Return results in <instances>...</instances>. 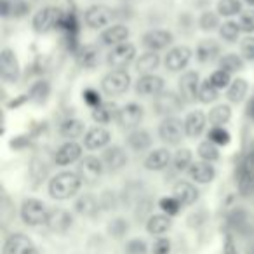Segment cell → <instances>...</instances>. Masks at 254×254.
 I'll use <instances>...</instances> for the list:
<instances>
[{
	"label": "cell",
	"mask_w": 254,
	"mask_h": 254,
	"mask_svg": "<svg viewBox=\"0 0 254 254\" xmlns=\"http://www.w3.org/2000/svg\"><path fill=\"white\" fill-rule=\"evenodd\" d=\"M173 40H174L173 33L167 32V30H152V32L143 35V46L148 51L155 53V51L166 49L169 44H173Z\"/></svg>",
	"instance_id": "d6986e66"
},
{
	"label": "cell",
	"mask_w": 254,
	"mask_h": 254,
	"mask_svg": "<svg viewBox=\"0 0 254 254\" xmlns=\"http://www.w3.org/2000/svg\"><path fill=\"white\" fill-rule=\"evenodd\" d=\"M126 254H146V244L141 239H134L131 242H127Z\"/></svg>",
	"instance_id": "f5cc1de1"
},
{
	"label": "cell",
	"mask_w": 254,
	"mask_h": 254,
	"mask_svg": "<svg viewBox=\"0 0 254 254\" xmlns=\"http://www.w3.org/2000/svg\"><path fill=\"white\" fill-rule=\"evenodd\" d=\"M171 162V153L166 148H157L148 153L145 159V167L148 171H162L169 166Z\"/></svg>",
	"instance_id": "484cf974"
},
{
	"label": "cell",
	"mask_w": 254,
	"mask_h": 254,
	"mask_svg": "<svg viewBox=\"0 0 254 254\" xmlns=\"http://www.w3.org/2000/svg\"><path fill=\"white\" fill-rule=\"evenodd\" d=\"M244 68V60L239 56V54H225V56L219 60V70L228 71L230 75L235 73V71H240Z\"/></svg>",
	"instance_id": "f35d334b"
},
{
	"label": "cell",
	"mask_w": 254,
	"mask_h": 254,
	"mask_svg": "<svg viewBox=\"0 0 254 254\" xmlns=\"http://www.w3.org/2000/svg\"><path fill=\"white\" fill-rule=\"evenodd\" d=\"M73 225V216L70 214V211L61 207H54L49 209L47 212V219H46V226L54 233H64L71 228Z\"/></svg>",
	"instance_id": "8fae6325"
},
{
	"label": "cell",
	"mask_w": 254,
	"mask_h": 254,
	"mask_svg": "<svg viewBox=\"0 0 254 254\" xmlns=\"http://www.w3.org/2000/svg\"><path fill=\"white\" fill-rule=\"evenodd\" d=\"M75 211L82 216H87V218L96 216L99 211L98 198L92 197V195H82V197H78V200L75 202Z\"/></svg>",
	"instance_id": "1f68e13d"
},
{
	"label": "cell",
	"mask_w": 254,
	"mask_h": 254,
	"mask_svg": "<svg viewBox=\"0 0 254 254\" xmlns=\"http://www.w3.org/2000/svg\"><path fill=\"white\" fill-rule=\"evenodd\" d=\"M247 91H249V84H247L246 78H235V80L230 84L228 92H226V98L232 103H240L246 98Z\"/></svg>",
	"instance_id": "e575fe53"
},
{
	"label": "cell",
	"mask_w": 254,
	"mask_h": 254,
	"mask_svg": "<svg viewBox=\"0 0 254 254\" xmlns=\"http://www.w3.org/2000/svg\"><path fill=\"white\" fill-rule=\"evenodd\" d=\"M49 92H51V85L47 80H39L32 85L30 89V94L28 99L33 103H46L47 98H49Z\"/></svg>",
	"instance_id": "74e56055"
},
{
	"label": "cell",
	"mask_w": 254,
	"mask_h": 254,
	"mask_svg": "<svg viewBox=\"0 0 254 254\" xmlns=\"http://www.w3.org/2000/svg\"><path fill=\"white\" fill-rule=\"evenodd\" d=\"M188 176L195 181V183H211L216 176V169L211 166V162H195L188 169Z\"/></svg>",
	"instance_id": "603a6c76"
},
{
	"label": "cell",
	"mask_w": 254,
	"mask_h": 254,
	"mask_svg": "<svg viewBox=\"0 0 254 254\" xmlns=\"http://www.w3.org/2000/svg\"><path fill=\"white\" fill-rule=\"evenodd\" d=\"M240 53H242V58L247 61H254V37L249 35L242 40L240 44Z\"/></svg>",
	"instance_id": "f907efd6"
},
{
	"label": "cell",
	"mask_w": 254,
	"mask_h": 254,
	"mask_svg": "<svg viewBox=\"0 0 254 254\" xmlns=\"http://www.w3.org/2000/svg\"><path fill=\"white\" fill-rule=\"evenodd\" d=\"M103 166L110 173H117V171L124 169L127 166V155L120 146H108V148L103 152Z\"/></svg>",
	"instance_id": "ac0fdd59"
},
{
	"label": "cell",
	"mask_w": 254,
	"mask_h": 254,
	"mask_svg": "<svg viewBox=\"0 0 254 254\" xmlns=\"http://www.w3.org/2000/svg\"><path fill=\"white\" fill-rule=\"evenodd\" d=\"M160 64V58L157 53L153 51H148V53L141 54V56L136 60V71L141 75H150L159 68Z\"/></svg>",
	"instance_id": "f1b7e54d"
},
{
	"label": "cell",
	"mask_w": 254,
	"mask_h": 254,
	"mask_svg": "<svg viewBox=\"0 0 254 254\" xmlns=\"http://www.w3.org/2000/svg\"><path fill=\"white\" fill-rule=\"evenodd\" d=\"M209 124L212 127H223L232 119V108L228 105H218L209 112Z\"/></svg>",
	"instance_id": "d6a6232c"
},
{
	"label": "cell",
	"mask_w": 254,
	"mask_h": 254,
	"mask_svg": "<svg viewBox=\"0 0 254 254\" xmlns=\"http://www.w3.org/2000/svg\"><path fill=\"white\" fill-rule=\"evenodd\" d=\"M47 173H49V166L46 164V160L35 157V159L32 160V164H30V176H32V180H33V185L39 187V185L46 180Z\"/></svg>",
	"instance_id": "8d00e7d4"
},
{
	"label": "cell",
	"mask_w": 254,
	"mask_h": 254,
	"mask_svg": "<svg viewBox=\"0 0 254 254\" xmlns=\"http://www.w3.org/2000/svg\"><path fill=\"white\" fill-rule=\"evenodd\" d=\"M247 115L251 117V119L254 120V98L249 101V105H247Z\"/></svg>",
	"instance_id": "680465c9"
},
{
	"label": "cell",
	"mask_w": 254,
	"mask_h": 254,
	"mask_svg": "<svg viewBox=\"0 0 254 254\" xmlns=\"http://www.w3.org/2000/svg\"><path fill=\"white\" fill-rule=\"evenodd\" d=\"M0 75L9 84H16L19 78V63L11 49H2L0 53Z\"/></svg>",
	"instance_id": "4fadbf2b"
},
{
	"label": "cell",
	"mask_w": 254,
	"mask_h": 254,
	"mask_svg": "<svg viewBox=\"0 0 254 254\" xmlns=\"http://www.w3.org/2000/svg\"><path fill=\"white\" fill-rule=\"evenodd\" d=\"M209 82H211L212 85H214L216 89H226L230 87V84H232V75L228 73V71L225 70H216L211 73V77H209Z\"/></svg>",
	"instance_id": "bcb514c9"
},
{
	"label": "cell",
	"mask_w": 254,
	"mask_h": 254,
	"mask_svg": "<svg viewBox=\"0 0 254 254\" xmlns=\"http://www.w3.org/2000/svg\"><path fill=\"white\" fill-rule=\"evenodd\" d=\"M240 32H242V28H240V25L237 21H225L221 25V28H219V37L228 44H233L237 42Z\"/></svg>",
	"instance_id": "60d3db41"
},
{
	"label": "cell",
	"mask_w": 254,
	"mask_h": 254,
	"mask_svg": "<svg viewBox=\"0 0 254 254\" xmlns=\"http://www.w3.org/2000/svg\"><path fill=\"white\" fill-rule=\"evenodd\" d=\"M191 150L188 148H181L176 152V155H174V167H176L178 171H185V169H190V166L193 162H191Z\"/></svg>",
	"instance_id": "7dc6e473"
},
{
	"label": "cell",
	"mask_w": 254,
	"mask_h": 254,
	"mask_svg": "<svg viewBox=\"0 0 254 254\" xmlns=\"http://www.w3.org/2000/svg\"><path fill=\"white\" fill-rule=\"evenodd\" d=\"M191 60V49L187 46H178L171 49L166 56V68L169 71H181L188 66Z\"/></svg>",
	"instance_id": "2e32d148"
},
{
	"label": "cell",
	"mask_w": 254,
	"mask_h": 254,
	"mask_svg": "<svg viewBox=\"0 0 254 254\" xmlns=\"http://www.w3.org/2000/svg\"><path fill=\"white\" fill-rule=\"evenodd\" d=\"M77 58L84 68H94L99 61V51L94 46H84L77 51Z\"/></svg>",
	"instance_id": "836d02e7"
},
{
	"label": "cell",
	"mask_w": 254,
	"mask_h": 254,
	"mask_svg": "<svg viewBox=\"0 0 254 254\" xmlns=\"http://www.w3.org/2000/svg\"><path fill=\"white\" fill-rule=\"evenodd\" d=\"M113 18V11L108 7V5H92L85 11V25L92 30H99L105 28L112 23Z\"/></svg>",
	"instance_id": "7c38bea8"
},
{
	"label": "cell",
	"mask_w": 254,
	"mask_h": 254,
	"mask_svg": "<svg viewBox=\"0 0 254 254\" xmlns=\"http://www.w3.org/2000/svg\"><path fill=\"white\" fill-rule=\"evenodd\" d=\"M117 113H119V110L113 103H103L101 106L92 110V120L98 124H108L113 117L117 119Z\"/></svg>",
	"instance_id": "d590c367"
},
{
	"label": "cell",
	"mask_w": 254,
	"mask_h": 254,
	"mask_svg": "<svg viewBox=\"0 0 254 254\" xmlns=\"http://www.w3.org/2000/svg\"><path fill=\"white\" fill-rule=\"evenodd\" d=\"M205 122H207V117L202 112H191L188 113V117L185 119V134L188 138H197V136L202 134L205 127Z\"/></svg>",
	"instance_id": "d4e9b609"
},
{
	"label": "cell",
	"mask_w": 254,
	"mask_h": 254,
	"mask_svg": "<svg viewBox=\"0 0 254 254\" xmlns=\"http://www.w3.org/2000/svg\"><path fill=\"white\" fill-rule=\"evenodd\" d=\"M134 58H136V47L131 42H126L113 47L110 51L106 61H108V64L113 70H124V68L129 66L134 61Z\"/></svg>",
	"instance_id": "30bf717a"
},
{
	"label": "cell",
	"mask_w": 254,
	"mask_h": 254,
	"mask_svg": "<svg viewBox=\"0 0 254 254\" xmlns=\"http://www.w3.org/2000/svg\"><path fill=\"white\" fill-rule=\"evenodd\" d=\"M197 153L204 162H214V160L219 159V150H218V145L207 139V141H202L197 148Z\"/></svg>",
	"instance_id": "ab89813d"
},
{
	"label": "cell",
	"mask_w": 254,
	"mask_h": 254,
	"mask_svg": "<svg viewBox=\"0 0 254 254\" xmlns=\"http://www.w3.org/2000/svg\"><path fill=\"white\" fill-rule=\"evenodd\" d=\"M143 117H145V110H143L141 105L127 103L117 113V124L120 126V129H138Z\"/></svg>",
	"instance_id": "9c48e42d"
},
{
	"label": "cell",
	"mask_w": 254,
	"mask_h": 254,
	"mask_svg": "<svg viewBox=\"0 0 254 254\" xmlns=\"http://www.w3.org/2000/svg\"><path fill=\"white\" fill-rule=\"evenodd\" d=\"M242 12V2L240 0H219L218 2V14L219 16H235Z\"/></svg>",
	"instance_id": "b9f144b4"
},
{
	"label": "cell",
	"mask_w": 254,
	"mask_h": 254,
	"mask_svg": "<svg viewBox=\"0 0 254 254\" xmlns=\"http://www.w3.org/2000/svg\"><path fill=\"white\" fill-rule=\"evenodd\" d=\"M127 232V223L124 219H115V221L110 225V233L115 237H120Z\"/></svg>",
	"instance_id": "11a10c76"
},
{
	"label": "cell",
	"mask_w": 254,
	"mask_h": 254,
	"mask_svg": "<svg viewBox=\"0 0 254 254\" xmlns=\"http://www.w3.org/2000/svg\"><path fill=\"white\" fill-rule=\"evenodd\" d=\"M82 187V180L77 173L71 171H63V173L56 174L53 180L49 181V195L56 200H66L77 195V191Z\"/></svg>",
	"instance_id": "6da1fadb"
},
{
	"label": "cell",
	"mask_w": 254,
	"mask_h": 254,
	"mask_svg": "<svg viewBox=\"0 0 254 254\" xmlns=\"http://www.w3.org/2000/svg\"><path fill=\"white\" fill-rule=\"evenodd\" d=\"M178 89H180V96L185 103H193L198 98V89H200L197 71H187L185 75H181Z\"/></svg>",
	"instance_id": "9a60e30c"
},
{
	"label": "cell",
	"mask_w": 254,
	"mask_h": 254,
	"mask_svg": "<svg viewBox=\"0 0 254 254\" xmlns=\"http://www.w3.org/2000/svg\"><path fill=\"white\" fill-rule=\"evenodd\" d=\"M131 85V75L126 70H112L103 77L101 89L106 96H120Z\"/></svg>",
	"instance_id": "3957f363"
},
{
	"label": "cell",
	"mask_w": 254,
	"mask_h": 254,
	"mask_svg": "<svg viewBox=\"0 0 254 254\" xmlns=\"http://www.w3.org/2000/svg\"><path fill=\"white\" fill-rule=\"evenodd\" d=\"M242 32L246 33H253L254 32V11H246L240 14V21H239Z\"/></svg>",
	"instance_id": "816d5d0a"
},
{
	"label": "cell",
	"mask_w": 254,
	"mask_h": 254,
	"mask_svg": "<svg viewBox=\"0 0 254 254\" xmlns=\"http://www.w3.org/2000/svg\"><path fill=\"white\" fill-rule=\"evenodd\" d=\"M223 254H239L235 242H233V239L230 235H226V239H225V246H223Z\"/></svg>",
	"instance_id": "9f6ffc18"
},
{
	"label": "cell",
	"mask_w": 254,
	"mask_h": 254,
	"mask_svg": "<svg viewBox=\"0 0 254 254\" xmlns=\"http://www.w3.org/2000/svg\"><path fill=\"white\" fill-rule=\"evenodd\" d=\"M127 145L131 146L134 152H145L152 146V136L145 129H134L131 134L127 136Z\"/></svg>",
	"instance_id": "4316f807"
},
{
	"label": "cell",
	"mask_w": 254,
	"mask_h": 254,
	"mask_svg": "<svg viewBox=\"0 0 254 254\" xmlns=\"http://www.w3.org/2000/svg\"><path fill=\"white\" fill-rule=\"evenodd\" d=\"M218 56H219V46L216 40H212V39L202 40L197 46V60L200 61V63H211V61H214Z\"/></svg>",
	"instance_id": "f546056e"
},
{
	"label": "cell",
	"mask_w": 254,
	"mask_h": 254,
	"mask_svg": "<svg viewBox=\"0 0 254 254\" xmlns=\"http://www.w3.org/2000/svg\"><path fill=\"white\" fill-rule=\"evenodd\" d=\"M198 26H200L204 32L216 30L219 26V14L212 11H204L200 14V19H198Z\"/></svg>",
	"instance_id": "ee69618b"
},
{
	"label": "cell",
	"mask_w": 254,
	"mask_h": 254,
	"mask_svg": "<svg viewBox=\"0 0 254 254\" xmlns=\"http://www.w3.org/2000/svg\"><path fill=\"white\" fill-rule=\"evenodd\" d=\"M136 92L139 96H159L164 92V78L159 75H141L136 82Z\"/></svg>",
	"instance_id": "e0dca14e"
},
{
	"label": "cell",
	"mask_w": 254,
	"mask_h": 254,
	"mask_svg": "<svg viewBox=\"0 0 254 254\" xmlns=\"http://www.w3.org/2000/svg\"><path fill=\"white\" fill-rule=\"evenodd\" d=\"M207 138L218 146H226L232 141V136H230V132L226 131L225 127H211Z\"/></svg>",
	"instance_id": "f6af8a7d"
},
{
	"label": "cell",
	"mask_w": 254,
	"mask_h": 254,
	"mask_svg": "<svg viewBox=\"0 0 254 254\" xmlns=\"http://www.w3.org/2000/svg\"><path fill=\"white\" fill-rule=\"evenodd\" d=\"M185 134V122L178 117H166L159 126V136L166 145H180Z\"/></svg>",
	"instance_id": "52a82bcc"
},
{
	"label": "cell",
	"mask_w": 254,
	"mask_h": 254,
	"mask_svg": "<svg viewBox=\"0 0 254 254\" xmlns=\"http://www.w3.org/2000/svg\"><path fill=\"white\" fill-rule=\"evenodd\" d=\"M129 39V28L124 25H113L101 33V42L108 47H117L120 44H126Z\"/></svg>",
	"instance_id": "7402d4cb"
},
{
	"label": "cell",
	"mask_w": 254,
	"mask_h": 254,
	"mask_svg": "<svg viewBox=\"0 0 254 254\" xmlns=\"http://www.w3.org/2000/svg\"><path fill=\"white\" fill-rule=\"evenodd\" d=\"M103 171H105V166H103V160L98 159L94 155H89V157H84V159L78 162V167H77V174L80 176L82 183L89 185H96L101 178Z\"/></svg>",
	"instance_id": "8992f818"
},
{
	"label": "cell",
	"mask_w": 254,
	"mask_h": 254,
	"mask_svg": "<svg viewBox=\"0 0 254 254\" xmlns=\"http://www.w3.org/2000/svg\"><path fill=\"white\" fill-rule=\"evenodd\" d=\"M82 98H84V101L87 103L89 106H91L92 110L98 108V106L103 105L101 101V96H99V92L96 91V89H84V92H82Z\"/></svg>",
	"instance_id": "681fc988"
},
{
	"label": "cell",
	"mask_w": 254,
	"mask_h": 254,
	"mask_svg": "<svg viewBox=\"0 0 254 254\" xmlns=\"http://www.w3.org/2000/svg\"><path fill=\"white\" fill-rule=\"evenodd\" d=\"M237 187L244 197L254 193V152L247 153L246 159L240 162L239 173H237Z\"/></svg>",
	"instance_id": "5b68a950"
},
{
	"label": "cell",
	"mask_w": 254,
	"mask_h": 254,
	"mask_svg": "<svg viewBox=\"0 0 254 254\" xmlns=\"http://www.w3.org/2000/svg\"><path fill=\"white\" fill-rule=\"evenodd\" d=\"M173 197H176L181 205H191L197 202L198 190L188 181H178L173 188Z\"/></svg>",
	"instance_id": "cb8c5ba5"
},
{
	"label": "cell",
	"mask_w": 254,
	"mask_h": 254,
	"mask_svg": "<svg viewBox=\"0 0 254 254\" xmlns=\"http://www.w3.org/2000/svg\"><path fill=\"white\" fill-rule=\"evenodd\" d=\"M159 207L162 209L164 214L167 216H176L181 209V204L176 197H162L159 200Z\"/></svg>",
	"instance_id": "c3c4849f"
},
{
	"label": "cell",
	"mask_w": 254,
	"mask_h": 254,
	"mask_svg": "<svg viewBox=\"0 0 254 254\" xmlns=\"http://www.w3.org/2000/svg\"><path fill=\"white\" fill-rule=\"evenodd\" d=\"M218 99V89L209 82V78L205 82L200 84V89H198V101L207 105V103H212Z\"/></svg>",
	"instance_id": "7bdbcfd3"
},
{
	"label": "cell",
	"mask_w": 254,
	"mask_h": 254,
	"mask_svg": "<svg viewBox=\"0 0 254 254\" xmlns=\"http://www.w3.org/2000/svg\"><path fill=\"white\" fill-rule=\"evenodd\" d=\"M64 12L58 7H44L33 16V30L39 33H46L53 28H60L61 21H63Z\"/></svg>",
	"instance_id": "277c9868"
},
{
	"label": "cell",
	"mask_w": 254,
	"mask_h": 254,
	"mask_svg": "<svg viewBox=\"0 0 254 254\" xmlns=\"http://www.w3.org/2000/svg\"><path fill=\"white\" fill-rule=\"evenodd\" d=\"M246 2H247L249 5H254V0H246Z\"/></svg>",
	"instance_id": "91938a15"
},
{
	"label": "cell",
	"mask_w": 254,
	"mask_h": 254,
	"mask_svg": "<svg viewBox=\"0 0 254 254\" xmlns=\"http://www.w3.org/2000/svg\"><path fill=\"white\" fill-rule=\"evenodd\" d=\"M47 212H49V209H47L46 204H44L42 200H39V198H25L21 204V209H19L23 223L28 226L46 225Z\"/></svg>",
	"instance_id": "7a4b0ae2"
},
{
	"label": "cell",
	"mask_w": 254,
	"mask_h": 254,
	"mask_svg": "<svg viewBox=\"0 0 254 254\" xmlns=\"http://www.w3.org/2000/svg\"><path fill=\"white\" fill-rule=\"evenodd\" d=\"M183 103L185 101L181 99L180 94L173 91H164L153 99V110H155L157 115H162L166 119V117H173V113L180 112L183 108Z\"/></svg>",
	"instance_id": "ba28073f"
},
{
	"label": "cell",
	"mask_w": 254,
	"mask_h": 254,
	"mask_svg": "<svg viewBox=\"0 0 254 254\" xmlns=\"http://www.w3.org/2000/svg\"><path fill=\"white\" fill-rule=\"evenodd\" d=\"M11 12H12V5L9 4V0H2V16L7 18Z\"/></svg>",
	"instance_id": "6f0895ef"
},
{
	"label": "cell",
	"mask_w": 254,
	"mask_h": 254,
	"mask_svg": "<svg viewBox=\"0 0 254 254\" xmlns=\"http://www.w3.org/2000/svg\"><path fill=\"white\" fill-rule=\"evenodd\" d=\"M85 131V124L80 119H66L60 127V132L68 141H73L75 138H80Z\"/></svg>",
	"instance_id": "4dcf8cb0"
},
{
	"label": "cell",
	"mask_w": 254,
	"mask_h": 254,
	"mask_svg": "<svg viewBox=\"0 0 254 254\" xmlns=\"http://www.w3.org/2000/svg\"><path fill=\"white\" fill-rule=\"evenodd\" d=\"M82 155V146L75 141H66L58 148L56 155H54V162L58 166H70V164L77 162Z\"/></svg>",
	"instance_id": "44dd1931"
},
{
	"label": "cell",
	"mask_w": 254,
	"mask_h": 254,
	"mask_svg": "<svg viewBox=\"0 0 254 254\" xmlns=\"http://www.w3.org/2000/svg\"><path fill=\"white\" fill-rule=\"evenodd\" d=\"M2 254H37V249L30 237L23 235V233H12L5 240Z\"/></svg>",
	"instance_id": "5bb4252c"
},
{
	"label": "cell",
	"mask_w": 254,
	"mask_h": 254,
	"mask_svg": "<svg viewBox=\"0 0 254 254\" xmlns=\"http://www.w3.org/2000/svg\"><path fill=\"white\" fill-rule=\"evenodd\" d=\"M152 251H153V254H171V240L160 237L159 240H155Z\"/></svg>",
	"instance_id": "db71d44e"
},
{
	"label": "cell",
	"mask_w": 254,
	"mask_h": 254,
	"mask_svg": "<svg viewBox=\"0 0 254 254\" xmlns=\"http://www.w3.org/2000/svg\"><path fill=\"white\" fill-rule=\"evenodd\" d=\"M110 131L105 129L103 126H96L92 129H89L84 136V146L87 150H99L105 148L106 145L110 143Z\"/></svg>",
	"instance_id": "ffe728a7"
},
{
	"label": "cell",
	"mask_w": 254,
	"mask_h": 254,
	"mask_svg": "<svg viewBox=\"0 0 254 254\" xmlns=\"http://www.w3.org/2000/svg\"><path fill=\"white\" fill-rule=\"evenodd\" d=\"M173 226V221H171V216L167 214H152L146 221V230L152 235H164L167 233Z\"/></svg>",
	"instance_id": "83f0119b"
}]
</instances>
